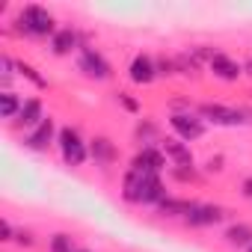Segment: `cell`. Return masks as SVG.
Wrapping results in <instances>:
<instances>
[{
  "instance_id": "obj_12",
  "label": "cell",
  "mask_w": 252,
  "mask_h": 252,
  "mask_svg": "<svg viewBox=\"0 0 252 252\" xmlns=\"http://www.w3.org/2000/svg\"><path fill=\"white\" fill-rule=\"evenodd\" d=\"M89 158L95 160V166L110 169L119 160V149L113 146L110 137H95V140H89Z\"/></svg>"
},
{
  "instance_id": "obj_24",
  "label": "cell",
  "mask_w": 252,
  "mask_h": 252,
  "mask_svg": "<svg viewBox=\"0 0 252 252\" xmlns=\"http://www.w3.org/2000/svg\"><path fill=\"white\" fill-rule=\"evenodd\" d=\"M12 243H18V246H27V249H30V246H36V237H33L30 231L18 228V231H15V240H12Z\"/></svg>"
},
{
  "instance_id": "obj_1",
  "label": "cell",
  "mask_w": 252,
  "mask_h": 252,
  "mask_svg": "<svg viewBox=\"0 0 252 252\" xmlns=\"http://www.w3.org/2000/svg\"><path fill=\"white\" fill-rule=\"evenodd\" d=\"M122 199L128 205H155L158 208L166 199V190H163L160 175H152V172L128 166V172H125V178H122Z\"/></svg>"
},
{
  "instance_id": "obj_15",
  "label": "cell",
  "mask_w": 252,
  "mask_h": 252,
  "mask_svg": "<svg viewBox=\"0 0 252 252\" xmlns=\"http://www.w3.org/2000/svg\"><path fill=\"white\" fill-rule=\"evenodd\" d=\"M74 48H77V30H74V27H60V30L51 36V54L68 57Z\"/></svg>"
},
{
  "instance_id": "obj_8",
  "label": "cell",
  "mask_w": 252,
  "mask_h": 252,
  "mask_svg": "<svg viewBox=\"0 0 252 252\" xmlns=\"http://www.w3.org/2000/svg\"><path fill=\"white\" fill-rule=\"evenodd\" d=\"M222 220H225V208L222 205H214V202H205L202 205V202H196L184 222L193 225V228H208V225H217Z\"/></svg>"
},
{
  "instance_id": "obj_18",
  "label": "cell",
  "mask_w": 252,
  "mask_h": 252,
  "mask_svg": "<svg viewBox=\"0 0 252 252\" xmlns=\"http://www.w3.org/2000/svg\"><path fill=\"white\" fill-rule=\"evenodd\" d=\"M24 101L9 89V92H0V119H18Z\"/></svg>"
},
{
  "instance_id": "obj_27",
  "label": "cell",
  "mask_w": 252,
  "mask_h": 252,
  "mask_svg": "<svg viewBox=\"0 0 252 252\" xmlns=\"http://www.w3.org/2000/svg\"><path fill=\"white\" fill-rule=\"evenodd\" d=\"M243 74H249V77H252V57H249V60L243 63Z\"/></svg>"
},
{
  "instance_id": "obj_9",
  "label": "cell",
  "mask_w": 252,
  "mask_h": 252,
  "mask_svg": "<svg viewBox=\"0 0 252 252\" xmlns=\"http://www.w3.org/2000/svg\"><path fill=\"white\" fill-rule=\"evenodd\" d=\"M208 68H211L214 77H220V80H225V83H234V80H240V74H243V63L231 60V57L222 54V51H214V54H211Z\"/></svg>"
},
{
  "instance_id": "obj_4",
  "label": "cell",
  "mask_w": 252,
  "mask_h": 252,
  "mask_svg": "<svg viewBox=\"0 0 252 252\" xmlns=\"http://www.w3.org/2000/svg\"><path fill=\"white\" fill-rule=\"evenodd\" d=\"M205 122H214V125H222V128H237V125H246L252 122V113L249 110H240V107H225V104H199L196 110Z\"/></svg>"
},
{
  "instance_id": "obj_25",
  "label": "cell",
  "mask_w": 252,
  "mask_h": 252,
  "mask_svg": "<svg viewBox=\"0 0 252 252\" xmlns=\"http://www.w3.org/2000/svg\"><path fill=\"white\" fill-rule=\"evenodd\" d=\"M172 175L178 178V181H196V169L190 166V169H181V166H172Z\"/></svg>"
},
{
  "instance_id": "obj_5",
  "label": "cell",
  "mask_w": 252,
  "mask_h": 252,
  "mask_svg": "<svg viewBox=\"0 0 252 252\" xmlns=\"http://www.w3.org/2000/svg\"><path fill=\"white\" fill-rule=\"evenodd\" d=\"M169 128L175 131V140L190 146L199 137H205V119L199 113H172L169 116Z\"/></svg>"
},
{
  "instance_id": "obj_11",
  "label": "cell",
  "mask_w": 252,
  "mask_h": 252,
  "mask_svg": "<svg viewBox=\"0 0 252 252\" xmlns=\"http://www.w3.org/2000/svg\"><path fill=\"white\" fill-rule=\"evenodd\" d=\"M57 125H54V119L48 116L42 125H36L33 131H27V137H24V146L30 149V152H48V146L51 143H57Z\"/></svg>"
},
{
  "instance_id": "obj_20",
  "label": "cell",
  "mask_w": 252,
  "mask_h": 252,
  "mask_svg": "<svg viewBox=\"0 0 252 252\" xmlns=\"http://www.w3.org/2000/svg\"><path fill=\"white\" fill-rule=\"evenodd\" d=\"M15 74H18L15 71V60L9 54H0V80H3V92H9V83H12Z\"/></svg>"
},
{
  "instance_id": "obj_16",
  "label": "cell",
  "mask_w": 252,
  "mask_h": 252,
  "mask_svg": "<svg viewBox=\"0 0 252 252\" xmlns=\"http://www.w3.org/2000/svg\"><path fill=\"white\" fill-rule=\"evenodd\" d=\"M193 205H196V202H190V199L166 196V199L158 205V211H160V217H178V220H187V214L193 211Z\"/></svg>"
},
{
  "instance_id": "obj_23",
  "label": "cell",
  "mask_w": 252,
  "mask_h": 252,
  "mask_svg": "<svg viewBox=\"0 0 252 252\" xmlns=\"http://www.w3.org/2000/svg\"><path fill=\"white\" fill-rule=\"evenodd\" d=\"M116 101H119L125 110H128V113H140V104H137V101H134L128 92H119V95H116Z\"/></svg>"
},
{
  "instance_id": "obj_21",
  "label": "cell",
  "mask_w": 252,
  "mask_h": 252,
  "mask_svg": "<svg viewBox=\"0 0 252 252\" xmlns=\"http://www.w3.org/2000/svg\"><path fill=\"white\" fill-rule=\"evenodd\" d=\"M48 249H51V252H74V237H71V234H65V231H60V234H54V237H51Z\"/></svg>"
},
{
  "instance_id": "obj_28",
  "label": "cell",
  "mask_w": 252,
  "mask_h": 252,
  "mask_svg": "<svg viewBox=\"0 0 252 252\" xmlns=\"http://www.w3.org/2000/svg\"><path fill=\"white\" fill-rule=\"evenodd\" d=\"M246 252H252V243H249V246H246Z\"/></svg>"
},
{
  "instance_id": "obj_13",
  "label": "cell",
  "mask_w": 252,
  "mask_h": 252,
  "mask_svg": "<svg viewBox=\"0 0 252 252\" xmlns=\"http://www.w3.org/2000/svg\"><path fill=\"white\" fill-rule=\"evenodd\" d=\"M160 149H163L166 160H172V166H181V169L196 166V158H193V152H190L187 143H181V140H163Z\"/></svg>"
},
{
  "instance_id": "obj_14",
  "label": "cell",
  "mask_w": 252,
  "mask_h": 252,
  "mask_svg": "<svg viewBox=\"0 0 252 252\" xmlns=\"http://www.w3.org/2000/svg\"><path fill=\"white\" fill-rule=\"evenodd\" d=\"M48 116H45V107H42V101L39 98H24V107H21V113H18V125L21 128H36V125H42Z\"/></svg>"
},
{
  "instance_id": "obj_6",
  "label": "cell",
  "mask_w": 252,
  "mask_h": 252,
  "mask_svg": "<svg viewBox=\"0 0 252 252\" xmlns=\"http://www.w3.org/2000/svg\"><path fill=\"white\" fill-rule=\"evenodd\" d=\"M77 68H80L89 80H110V77H113V65H110V60H107L98 48H80Z\"/></svg>"
},
{
  "instance_id": "obj_17",
  "label": "cell",
  "mask_w": 252,
  "mask_h": 252,
  "mask_svg": "<svg viewBox=\"0 0 252 252\" xmlns=\"http://www.w3.org/2000/svg\"><path fill=\"white\" fill-rule=\"evenodd\" d=\"M222 237H225L228 246H243V249H246V246L252 243V225H249V222H234V225L225 228Z\"/></svg>"
},
{
  "instance_id": "obj_26",
  "label": "cell",
  "mask_w": 252,
  "mask_h": 252,
  "mask_svg": "<svg viewBox=\"0 0 252 252\" xmlns=\"http://www.w3.org/2000/svg\"><path fill=\"white\" fill-rule=\"evenodd\" d=\"M240 193H243L246 199H252V175H249V178H243V184H240Z\"/></svg>"
},
{
  "instance_id": "obj_22",
  "label": "cell",
  "mask_w": 252,
  "mask_h": 252,
  "mask_svg": "<svg viewBox=\"0 0 252 252\" xmlns=\"http://www.w3.org/2000/svg\"><path fill=\"white\" fill-rule=\"evenodd\" d=\"M15 231H18V228H15L6 217L0 220V240H3V243H12V240H15Z\"/></svg>"
},
{
  "instance_id": "obj_10",
  "label": "cell",
  "mask_w": 252,
  "mask_h": 252,
  "mask_svg": "<svg viewBox=\"0 0 252 252\" xmlns=\"http://www.w3.org/2000/svg\"><path fill=\"white\" fill-rule=\"evenodd\" d=\"M131 166H134V169H143V172H152V175H160V172L166 169V155H163L160 146H143V149L134 155Z\"/></svg>"
},
{
  "instance_id": "obj_19",
  "label": "cell",
  "mask_w": 252,
  "mask_h": 252,
  "mask_svg": "<svg viewBox=\"0 0 252 252\" xmlns=\"http://www.w3.org/2000/svg\"><path fill=\"white\" fill-rule=\"evenodd\" d=\"M15 71H18V77H24V80H30L36 89H48V80L30 65V63H15Z\"/></svg>"
},
{
  "instance_id": "obj_2",
  "label": "cell",
  "mask_w": 252,
  "mask_h": 252,
  "mask_svg": "<svg viewBox=\"0 0 252 252\" xmlns=\"http://www.w3.org/2000/svg\"><path fill=\"white\" fill-rule=\"evenodd\" d=\"M15 30L21 36H30V39H51L60 27H57L51 9H45L39 3H27L15 18Z\"/></svg>"
},
{
  "instance_id": "obj_7",
  "label": "cell",
  "mask_w": 252,
  "mask_h": 252,
  "mask_svg": "<svg viewBox=\"0 0 252 252\" xmlns=\"http://www.w3.org/2000/svg\"><path fill=\"white\" fill-rule=\"evenodd\" d=\"M128 77H131V83H137V86H149V83H155L160 74H158V60L152 57V54H137L134 60H131V65H128Z\"/></svg>"
},
{
  "instance_id": "obj_3",
  "label": "cell",
  "mask_w": 252,
  "mask_h": 252,
  "mask_svg": "<svg viewBox=\"0 0 252 252\" xmlns=\"http://www.w3.org/2000/svg\"><path fill=\"white\" fill-rule=\"evenodd\" d=\"M57 146H60L63 163L71 166V169L83 166L86 158H89V143L80 137L77 128H71V125H63V128H60V134H57Z\"/></svg>"
},
{
  "instance_id": "obj_29",
  "label": "cell",
  "mask_w": 252,
  "mask_h": 252,
  "mask_svg": "<svg viewBox=\"0 0 252 252\" xmlns=\"http://www.w3.org/2000/svg\"><path fill=\"white\" fill-rule=\"evenodd\" d=\"M74 252H89V249H74Z\"/></svg>"
}]
</instances>
